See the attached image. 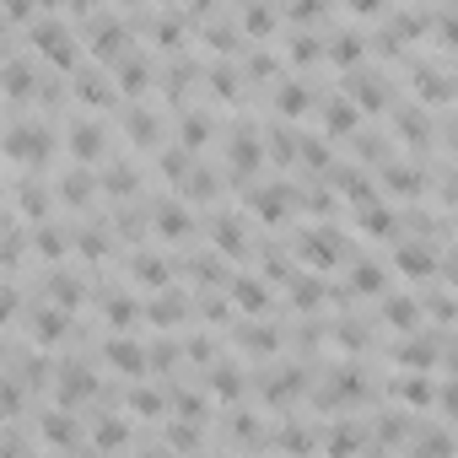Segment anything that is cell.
Listing matches in <instances>:
<instances>
[{"mask_svg":"<svg viewBox=\"0 0 458 458\" xmlns=\"http://www.w3.org/2000/svg\"><path fill=\"white\" fill-rule=\"evenodd\" d=\"M6 151H11V157H44V151H49V135L38 130V124H16V130L6 135Z\"/></svg>","mask_w":458,"mask_h":458,"instance_id":"obj_1","label":"cell"},{"mask_svg":"<svg viewBox=\"0 0 458 458\" xmlns=\"http://www.w3.org/2000/svg\"><path fill=\"white\" fill-rule=\"evenodd\" d=\"M38 38H44V49L54 54V60H71V54H76V44H71V33H65V27H44Z\"/></svg>","mask_w":458,"mask_h":458,"instance_id":"obj_2","label":"cell"},{"mask_svg":"<svg viewBox=\"0 0 458 458\" xmlns=\"http://www.w3.org/2000/svg\"><path fill=\"white\" fill-rule=\"evenodd\" d=\"M97 146H103V135H97V124H76V151H81V157H92Z\"/></svg>","mask_w":458,"mask_h":458,"instance_id":"obj_3","label":"cell"},{"mask_svg":"<svg viewBox=\"0 0 458 458\" xmlns=\"http://www.w3.org/2000/svg\"><path fill=\"white\" fill-rule=\"evenodd\" d=\"M33 86V71L27 65H6V92H27Z\"/></svg>","mask_w":458,"mask_h":458,"instance_id":"obj_4","label":"cell"},{"mask_svg":"<svg viewBox=\"0 0 458 458\" xmlns=\"http://www.w3.org/2000/svg\"><path fill=\"white\" fill-rule=\"evenodd\" d=\"M178 313H183V302H178V297H162V307H151V318H162V324H173Z\"/></svg>","mask_w":458,"mask_h":458,"instance_id":"obj_5","label":"cell"},{"mask_svg":"<svg viewBox=\"0 0 458 458\" xmlns=\"http://www.w3.org/2000/svg\"><path fill=\"white\" fill-rule=\"evenodd\" d=\"M162 232H173V238L183 232V210L178 205H162Z\"/></svg>","mask_w":458,"mask_h":458,"instance_id":"obj_6","label":"cell"},{"mask_svg":"<svg viewBox=\"0 0 458 458\" xmlns=\"http://www.w3.org/2000/svg\"><path fill=\"white\" fill-rule=\"evenodd\" d=\"M238 297H243V307H265V291L259 286H238Z\"/></svg>","mask_w":458,"mask_h":458,"instance_id":"obj_7","label":"cell"}]
</instances>
